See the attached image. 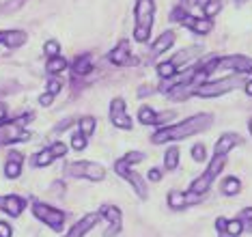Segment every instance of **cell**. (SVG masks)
I'll return each instance as SVG.
<instances>
[{"label":"cell","instance_id":"9","mask_svg":"<svg viewBox=\"0 0 252 237\" xmlns=\"http://www.w3.org/2000/svg\"><path fill=\"white\" fill-rule=\"evenodd\" d=\"M179 22H181V24L186 26V28H190V31L198 33V34H207L211 28H214V24H211L209 17H194V15L183 13V17H181Z\"/></svg>","mask_w":252,"mask_h":237},{"label":"cell","instance_id":"37","mask_svg":"<svg viewBox=\"0 0 252 237\" xmlns=\"http://www.w3.org/2000/svg\"><path fill=\"white\" fill-rule=\"evenodd\" d=\"M50 151H52L54 158H63V155L67 153V147H65L63 142H56V144H52V147H50Z\"/></svg>","mask_w":252,"mask_h":237},{"label":"cell","instance_id":"50","mask_svg":"<svg viewBox=\"0 0 252 237\" xmlns=\"http://www.w3.org/2000/svg\"><path fill=\"white\" fill-rule=\"evenodd\" d=\"M192 2H198V0H192Z\"/></svg>","mask_w":252,"mask_h":237},{"label":"cell","instance_id":"29","mask_svg":"<svg viewBox=\"0 0 252 237\" xmlns=\"http://www.w3.org/2000/svg\"><path fill=\"white\" fill-rule=\"evenodd\" d=\"M196 52H198V48H188V50H181L179 54H177L175 59H173V63L177 65V69H179V65H181V63L190 61V59H192V54H196Z\"/></svg>","mask_w":252,"mask_h":237},{"label":"cell","instance_id":"42","mask_svg":"<svg viewBox=\"0 0 252 237\" xmlns=\"http://www.w3.org/2000/svg\"><path fill=\"white\" fill-rule=\"evenodd\" d=\"M159 177H162V172H159L158 169H151V170H149V179H151V181H159Z\"/></svg>","mask_w":252,"mask_h":237},{"label":"cell","instance_id":"34","mask_svg":"<svg viewBox=\"0 0 252 237\" xmlns=\"http://www.w3.org/2000/svg\"><path fill=\"white\" fill-rule=\"evenodd\" d=\"M45 56H50V59H52V56H59V52H61V45H59V41H54V39H52V41H48V43H45Z\"/></svg>","mask_w":252,"mask_h":237},{"label":"cell","instance_id":"47","mask_svg":"<svg viewBox=\"0 0 252 237\" xmlns=\"http://www.w3.org/2000/svg\"><path fill=\"white\" fill-rule=\"evenodd\" d=\"M248 127H250V134H252V119H250V123H248Z\"/></svg>","mask_w":252,"mask_h":237},{"label":"cell","instance_id":"20","mask_svg":"<svg viewBox=\"0 0 252 237\" xmlns=\"http://www.w3.org/2000/svg\"><path fill=\"white\" fill-rule=\"evenodd\" d=\"M101 216H106L108 220L112 222V227L121 229V211H119V207H112V205H106L104 209H101Z\"/></svg>","mask_w":252,"mask_h":237},{"label":"cell","instance_id":"7","mask_svg":"<svg viewBox=\"0 0 252 237\" xmlns=\"http://www.w3.org/2000/svg\"><path fill=\"white\" fill-rule=\"evenodd\" d=\"M114 170H117L121 177H125V179H127V181L131 183V186L136 188V192H138L140 199H147V183H145V179H142L140 175H136V172H131L127 162H125V160H119L117 164H114Z\"/></svg>","mask_w":252,"mask_h":237},{"label":"cell","instance_id":"17","mask_svg":"<svg viewBox=\"0 0 252 237\" xmlns=\"http://www.w3.org/2000/svg\"><path fill=\"white\" fill-rule=\"evenodd\" d=\"M2 41L4 45H9V48H18L26 41V33L24 31H7L2 33Z\"/></svg>","mask_w":252,"mask_h":237},{"label":"cell","instance_id":"28","mask_svg":"<svg viewBox=\"0 0 252 237\" xmlns=\"http://www.w3.org/2000/svg\"><path fill=\"white\" fill-rule=\"evenodd\" d=\"M93 132H95V119H93V117H84V119H80V134L91 136Z\"/></svg>","mask_w":252,"mask_h":237},{"label":"cell","instance_id":"14","mask_svg":"<svg viewBox=\"0 0 252 237\" xmlns=\"http://www.w3.org/2000/svg\"><path fill=\"white\" fill-rule=\"evenodd\" d=\"M237 142H242L237 134H224V136H220V140L216 142V155H226Z\"/></svg>","mask_w":252,"mask_h":237},{"label":"cell","instance_id":"31","mask_svg":"<svg viewBox=\"0 0 252 237\" xmlns=\"http://www.w3.org/2000/svg\"><path fill=\"white\" fill-rule=\"evenodd\" d=\"M220 9H222V2H220V0H209V2L203 7V13H205V17H209V20H211V17H214Z\"/></svg>","mask_w":252,"mask_h":237},{"label":"cell","instance_id":"33","mask_svg":"<svg viewBox=\"0 0 252 237\" xmlns=\"http://www.w3.org/2000/svg\"><path fill=\"white\" fill-rule=\"evenodd\" d=\"M24 2L26 0H7V2L2 4V13H13V11H18Z\"/></svg>","mask_w":252,"mask_h":237},{"label":"cell","instance_id":"5","mask_svg":"<svg viewBox=\"0 0 252 237\" xmlns=\"http://www.w3.org/2000/svg\"><path fill=\"white\" fill-rule=\"evenodd\" d=\"M24 123H26V117L0 125V147H2V144L18 142V140H26L28 134L24 132Z\"/></svg>","mask_w":252,"mask_h":237},{"label":"cell","instance_id":"27","mask_svg":"<svg viewBox=\"0 0 252 237\" xmlns=\"http://www.w3.org/2000/svg\"><path fill=\"white\" fill-rule=\"evenodd\" d=\"M224 231H226L228 237H239L242 235V231H244V224H242V220H228Z\"/></svg>","mask_w":252,"mask_h":237},{"label":"cell","instance_id":"32","mask_svg":"<svg viewBox=\"0 0 252 237\" xmlns=\"http://www.w3.org/2000/svg\"><path fill=\"white\" fill-rule=\"evenodd\" d=\"M52 160H54L52 151H50V149H45V151L37 153V158H35V166H48Z\"/></svg>","mask_w":252,"mask_h":237},{"label":"cell","instance_id":"8","mask_svg":"<svg viewBox=\"0 0 252 237\" xmlns=\"http://www.w3.org/2000/svg\"><path fill=\"white\" fill-rule=\"evenodd\" d=\"M110 121L119 130H131V119H129V114L125 112V102L119 100V97L112 100V103H110Z\"/></svg>","mask_w":252,"mask_h":237},{"label":"cell","instance_id":"6","mask_svg":"<svg viewBox=\"0 0 252 237\" xmlns=\"http://www.w3.org/2000/svg\"><path fill=\"white\" fill-rule=\"evenodd\" d=\"M32 211H35V216L39 218V220H43L48 227H52L54 231H59L63 227V222H65V213L59 211V209H54V207L43 205V203H35Z\"/></svg>","mask_w":252,"mask_h":237},{"label":"cell","instance_id":"25","mask_svg":"<svg viewBox=\"0 0 252 237\" xmlns=\"http://www.w3.org/2000/svg\"><path fill=\"white\" fill-rule=\"evenodd\" d=\"M158 73L162 78H170V76H175L177 73V65L173 61H166V63H159L158 65Z\"/></svg>","mask_w":252,"mask_h":237},{"label":"cell","instance_id":"43","mask_svg":"<svg viewBox=\"0 0 252 237\" xmlns=\"http://www.w3.org/2000/svg\"><path fill=\"white\" fill-rule=\"evenodd\" d=\"M239 220H252V207H246V209L242 211V218Z\"/></svg>","mask_w":252,"mask_h":237},{"label":"cell","instance_id":"48","mask_svg":"<svg viewBox=\"0 0 252 237\" xmlns=\"http://www.w3.org/2000/svg\"><path fill=\"white\" fill-rule=\"evenodd\" d=\"M0 41H2V33H0Z\"/></svg>","mask_w":252,"mask_h":237},{"label":"cell","instance_id":"19","mask_svg":"<svg viewBox=\"0 0 252 237\" xmlns=\"http://www.w3.org/2000/svg\"><path fill=\"white\" fill-rule=\"evenodd\" d=\"M211 181H214V177H211V175H209V172H205V175H203V177H198V179H196V181H194V183H192L190 192H192V194H200V196H203V194H205V192H207V190H209V186H211Z\"/></svg>","mask_w":252,"mask_h":237},{"label":"cell","instance_id":"21","mask_svg":"<svg viewBox=\"0 0 252 237\" xmlns=\"http://www.w3.org/2000/svg\"><path fill=\"white\" fill-rule=\"evenodd\" d=\"M164 164H166V170H175L177 164H179V149L177 147L168 149L166 155H164Z\"/></svg>","mask_w":252,"mask_h":237},{"label":"cell","instance_id":"38","mask_svg":"<svg viewBox=\"0 0 252 237\" xmlns=\"http://www.w3.org/2000/svg\"><path fill=\"white\" fill-rule=\"evenodd\" d=\"M192 158L200 162V160H205V147L203 144H194V149H192Z\"/></svg>","mask_w":252,"mask_h":237},{"label":"cell","instance_id":"13","mask_svg":"<svg viewBox=\"0 0 252 237\" xmlns=\"http://www.w3.org/2000/svg\"><path fill=\"white\" fill-rule=\"evenodd\" d=\"M0 203H2L4 211H7L9 216H20L22 209H24V199H20V196H15V194H11V196H7V199H2Z\"/></svg>","mask_w":252,"mask_h":237},{"label":"cell","instance_id":"23","mask_svg":"<svg viewBox=\"0 0 252 237\" xmlns=\"http://www.w3.org/2000/svg\"><path fill=\"white\" fill-rule=\"evenodd\" d=\"M239 190H242V183H239V179H237V177H228L226 181H224V186H222V192H224L226 196L237 194Z\"/></svg>","mask_w":252,"mask_h":237},{"label":"cell","instance_id":"45","mask_svg":"<svg viewBox=\"0 0 252 237\" xmlns=\"http://www.w3.org/2000/svg\"><path fill=\"white\" fill-rule=\"evenodd\" d=\"M4 117H7V106L0 103V121H4Z\"/></svg>","mask_w":252,"mask_h":237},{"label":"cell","instance_id":"40","mask_svg":"<svg viewBox=\"0 0 252 237\" xmlns=\"http://www.w3.org/2000/svg\"><path fill=\"white\" fill-rule=\"evenodd\" d=\"M52 100H54L52 93H43L41 97H39V103H41V106H50V103H52Z\"/></svg>","mask_w":252,"mask_h":237},{"label":"cell","instance_id":"44","mask_svg":"<svg viewBox=\"0 0 252 237\" xmlns=\"http://www.w3.org/2000/svg\"><path fill=\"white\" fill-rule=\"evenodd\" d=\"M216 227H218V231H224L226 229V220H224V218H218Z\"/></svg>","mask_w":252,"mask_h":237},{"label":"cell","instance_id":"39","mask_svg":"<svg viewBox=\"0 0 252 237\" xmlns=\"http://www.w3.org/2000/svg\"><path fill=\"white\" fill-rule=\"evenodd\" d=\"M63 89V84H61V80H56V78H52L48 82V93H52V95H56L59 91Z\"/></svg>","mask_w":252,"mask_h":237},{"label":"cell","instance_id":"4","mask_svg":"<svg viewBox=\"0 0 252 237\" xmlns=\"http://www.w3.org/2000/svg\"><path fill=\"white\" fill-rule=\"evenodd\" d=\"M67 175L71 177H84L91 181H101L106 177V170L95 162H76V164L67 166Z\"/></svg>","mask_w":252,"mask_h":237},{"label":"cell","instance_id":"18","mask_svg":"<svg viewBox=\"0 0 252 237\" xmlns=\"http://www.w3.org/2000/svg\"><path fill=\"white\" fill-rule=\"evenodd\" d=\"M91 69H93V59L89 54L78 56V61L73 63V73L76 76H87V73H91Z\"/></svg>","mask_w":252,"mask_h":237},{"label":"cell","instance_id":"12","mask_svg":"<svg viewBox=\"0 0 252 237\" xmlns=\"http://www.w3.org/2000/svg\"><path fill=\"white\" fill-rule=\"evenodd\" d=\"M110 63H114V65H127V63H131V54H129V43L127 41H121L110 52Z\"/></svg>","mask_w":252,"mask_h":237},{"label":"cell","instance_id":"36","mask_svg":"<svg viewBox=\"0 0 252 237\" xmlns=\"http://www.w3.org/2000/svg\"><path fill=\"white\" fill-rule=\"evenodd\" d=\"M142 160H145V153H140V151H131V153L125 155V162H127V164H138Z\"/></svg>","mask_w":252,"mask_h":237},{"label":"cell","instance_id":"46","mask_svg":"<svg viewBox=\"0 0 252 237\" xmlns=\"http://www.w3.org/2000/svg\"><path fill=\"white\" fill-rule=\"evenodd\" d=\"M246 93L252 97V80H248V82H246Z\"/></svg>","mask_w":252,"mask_h":237},{"label":"cell","instance_id":"11","mask_svg":"<svg viewBox=\"0 0 252 237\" xmlns=\"http://www.w3.org/2000/svg\"><path fill=\"white\" fill-rule=\"evenodd\" d=\"M97 220H99V213H89V216H84L80 222L73 224V229H71L65 237H84V235L89 233V229L95 227Z\"/></svg>","mask_w":252,"mask_h":237},{"label":"cell","instance_id":"49","mask_svg":"<svg viewBox=\"0 0 252 237\" xmlns=\"http://www.w3.org/2000/svg\"><path fill=\"white\" fill-rule=\"evenodd\" d=\"M237 2H244V0H237Z\"/></svg>","mask_w":252,"mask_h":237},{"label":"cell","instance_id":"35","mask_svg":"<svg viewBox=\"0 0 252 237\" xmlns=\"http://www.w3.org/2000/svg\"><path fill=\"white\" fill-rule=\"evenodd\" d=\"M71 147L78 149V151H82V149L87 147V136H84V134H76L71 138Z\"/></svg>","mask_w":252,"mask_h":237},{"label":"cell","instance_id":"41","mask_svg":"<svg viewBox=\"0 0 252 237\" xmlns=\"http://www.w3.org/2000/svg\"><path fill=\"white\" fill-rule=\"evenodd\" d=\"M0 237H11V227L7 222H0Z\"/></svg>","mask_w":252,"mask_h":237},{"label":"cell","instance_id":"26","mask_svg":"<svg viewBox=\"0 0 252 237\" xmlns=\"http://www.w3.org/2000/svg\"><path fill=\"white\" fill-rule=\"evenodd\" d=\"M188 201H186V194H181V192H170L168 194V205H170V209H181L183 205H186Z\"/></svg>","mask_w":252,"mask_h":237},{"label":"cell","instance_id":"10","mask_svg":"<svg viewBox=\"0 0 252 237\" xmlns=\"http://www.w3.org/2000/svg\"><path fill=\"white\" fill-rule=\"evenodd\" d=\"M218 67H228L239 73H250L252 71V59L248 56H226V59L218 61Z\"/></svg>","mask_w":252,"mask_h":237},{"label":"cell","instance_id":"22","mask_svg":"<svg viewBox=\"0 0 252 237\" xmlns=\"http://www.w3.org/2000/svg\"><path fill=\"white\" fill-rule=\"evenodd\" d=\"M65 67H67V61L63 59V56H52V59L48 61V65H45L48 73H59V71H63Z\"/></svg>","mask_w":252,"mask_h":237},{"label":"cell","instance_id":"30","mask_svg":"<svg viewBox=\"0 0 252 237\" xmlns=\"http://www.w3.org/2000/svg\"><path fill=\"white\" fill-rule=\"evenodd\" d=\"M222 169H224V155H216L214 160H211V164H209V169H207V172L211 177H216L218 172H220Z\"/></svg>","mask_w":252,"mask_h":237},{"label":"cell","instance_id":"16","mask_svg":"<svg viewBox=\"0 0 252 237\" xmlns=\"http://www.w3.org/2000/svg\"><path fill=\"white\" fill-rule=\"evenodd\" d=\"M173 43H175V33H173V31L162 33V34H159V37L156 39V43H153V54H162V52H166Z\"/></svg>","mask_w":252,"mask_h":237},{"label":"cell","instance_id":"24","mask_svg":"<svg viewBox=\"0 0 252 237\" xmlns=\"http://www.w3.org/2000/svg\"><path fill=\"white\" fill-rule=\"evenodd\" d=\"M156 110L153 108H149V106H145V108H140V112H138V119H140V123H145V125H156Z\"/></svg>","mask_w":252,"mask_h":237},{"label":"cell","instance_id":"15","mask_svg":"<svg viewBox=\"0 0 252 237\" xmlns=\"http://www.w3.org/2000/svg\"><path fill=\"white\" fill-rule=\"evenodd\" d=\"M20 172H22V155L11 153L9 162L4 164V175H7L9 179H15V177H20Z\"/></svg>","mask_w":252,"mask_h":237},{"label":"cell","instance_id":"2","mask_svg":"<svg viewBox=\"0 0 252 237\" xmlns=\"http://www.w3.org/2000/svg\"><path fill=\"white\" fill-rule=\"evenodd\" d=\"M153 13H156V4L153 0H138L136 2V28H134V39L145 43L151 34L153 26Z\"/></svg>","mask_w":252,"mask_h":237},{"label":"cell","instance_id":"3","mask_svg":"<svg viewBox=\"0 0 252 237\" xmlns=\"http://www.w3.org/2000/svg\"><path fill=\"white\" fill-rule=\"evenodd\" d=\"M239 84V78H224V80H218V82H205V84H198L194 89V95L196 97H218V95H224L228 93L231 89Z\"/></svg>","mask_w":252,"mask_h":237},{"label":"cell","instance_id":"1","mask_svg":"<svg viewBox=\"0 0 252 237\" xmlns=\"http://www.w3.org/2000/svg\"><path fill=\"white\" fill-rule=\"evenodd\" d=\"M214 123V117L211 114H194V117L181 121L177 125H168V127H162L159 132L151 136V142H170V140H181V138H188V136H194L198 132L207 130V127Z\"/></svg>","mask_w":252,"mask_h":237}]
</instances>
